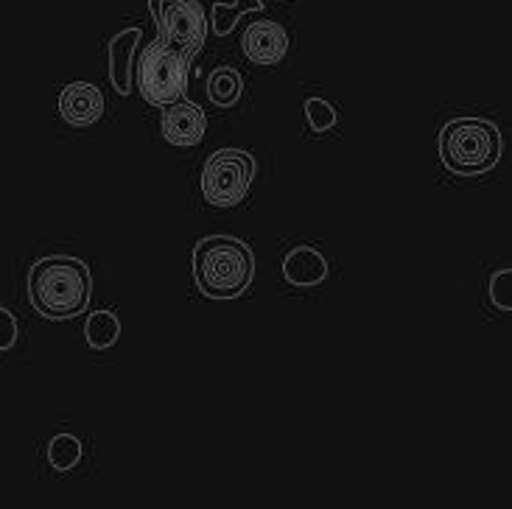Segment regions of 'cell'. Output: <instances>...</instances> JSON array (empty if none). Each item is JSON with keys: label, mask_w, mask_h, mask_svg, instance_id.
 <instances>
[{"label": "cell", "mask_w": 512, "mask_h": 509, "mask_svg": "<svg viewBox=\"0 0 512 509\" xmlns=\"http://www.w3.org/2000/svg\"><path fill=\"white\" fill-rule=\"evenodd\" d=\"M93 297V272L82 258L45 255L28 272V303L42 319L82 317Z\"/></svg>", "instance_id": "1"}, {"label": "cell", "mask_w": 512, "mask_h": 509, "mask_svg": "<svg viewBox=\"0 0 512 509\" xmlns=\"http://www.w3.org/2000/svg\"><path fill=\"white\" fill-rule=\"evenodd\" d=\"M194 283L208 300H238L255 280V252L236 235H208L194 247Z\"/></svg>", "instance_id": "2"}, {"label": "cell", "mask_w": 512, "mask_h": 509, "mask_svg": "<svg viewBox=\"0 0 512 509\" xmlns=\"http://www.w3.org/2000/svg\"><path fill=\"white\" fill-rule=\"evenodd\" d=\"M504 140L487 118L462 115L440 129V160L457 177H482L499 166Z\"/></svg>", "instance_id": "3"}, {"label": "cell", "mask_w": 512, "mask_h": 509, "mask_svg": "<svg viewBox=\"0 0 512 509\" xmlns=\"http://www.w3.org/2000/svg\"><path fill=\"white\" fill-rule=\"evenodd\" d=\"M188 70L191 56L182 54L180 48L168 45L160 37L149 42L140 51L138 84L140 96L149 107L163 110L168 104H177L188 93Z\"/></svg>", "instance_id": "4"}, {"label": "cell", "mask_w": 512, "mask_h": 509, "mask_svg": "<svg viewBox=\"0 0 512 509\" xmlns=\"http://www.w3.org/2000/svg\"><path fill=\"white\" fill-rule=\"evenodd\" d=\"M258 174V163L244 149H219L205 160L199 174V188L205 202L219 210L238 207L252 191V182Z\"/></svg>", "instance_id": "5"}, {"label": "cell", "mask_w": 512, "mask_h": 509, "mask_svg": "<svg viewBox=\"0 0 512 509\" xmlns=\"http://www.w3.org/2000/svg\"><path fill=\"white\" fill-rule=\"evenodd\" d=\"M157 37L194 59L208 40V17L196 0H149Z\"/></svg>", "instance_id": "6"}, {"label": "cell", "mask_w": 512, "mask_h": 509, "mask_svg": "<svg viewBox=\"0 0 512 509\" xmlns=\"http://www.w3.org/2000/svg\"><path fill=\"white\" fill-rule=\"evenodd\" d=\"M241 54L258 68H275L289 54V34L275 20H255L244 28Z\"/></svg>", "instance_id": "7"}, {"label": "cell", "mask_w": 512, "mask_h": 509, "mask_svg": "<svg viewBox=\"0 0 512 509\" xmlns=\"http://www.w3.org/2000/svg\"><path fill=\"white\" fill-rule=\"evenodd\" d=\"M160 132L171 146H199L208 135V115L199 104L182 98L177 104L163 107Z\"/></svg>", "instance_id": "8"}, {"label": "cell", "mask_w": 512, "mask_h": 509, "mask_svg": "<svg viewBox=\"0 0 512 509\" xmlns=\"http://www.w3.org/2000/svg\"><path fill=\"white\" fill-rule=\"evenodd\" d=\"M59 118L70 126H93L104 118V93L98 84L90 82H70L59 93Z\"/></svg>", "instance_id": "9"}, {"label": "cell", "mask_w": 512, "mask_h": 509, "mask_svg": "<svg viewBox=\"0 0 512 509\" xmlns=\"http://www.w3.org/2000/svg\"><path fill=\"white\" fill-rule=\"evenodd\" d=\"M280 269H283L286 283H291L294 289H314L328 280V258L322 255V249L311 244L289 249Z\"/></svg>", "instance_id": "10"}, {"label": "cell", "mask_w": 512, "mask_h": 509, "mask_svg": "<svg viewBox=\"0 0 512 509\" xmlns=\"http://www.w3.org/2000/svg\"><path fill=\"white\" fill-rule=\"evenodd\" d=\"M140 45V28H126L110 40V82L118 96H132V59Z\"/></svg>", "instance_id": "11"}, {"label": "cell", "mask_w": 512, "mask_h": 509, "mask_svg": "<svg viewBox=\"0 0 512 509\" xmlns=\"http://www.w3.org/2000/svg\"><path fill=\"white\" fill-rule=\"evenodd\" d=\"M244 93V76L238 73L236 68H222L210 70L208 76V101L213 107H219V110H230V107H236L238 98Z\"/></svg>", "instance_id": "12"}, {"label": "cell", "mask_w": 512, "mask_h": 509, "mask_svg": "<svg viewBox=\"0 0 512 509\" xmlns=\"http://www.w3.org/2000/svg\"><path fill=\"white\" fill-rule=\"evenodd\" d=\"M121 319L115 311H93L84 322V339L93 350H110L121 339Z\"/></svg>", "instance_id": "13"}, {"label": "cell", "mask_w": 512, "mask_h": 509, "mask_svg": "<svg viewBox=\"0 0 512 509\" xmlns=\"http://www.w3.org/2000/svg\"><path fill=\"white\" fill-rule=\"evenodd\" d=\"M82 454V440H79L76 434H68V431L56 434V437H51V442H48V465H51L56 473H70V470L82 462Z\"/></svg>", "instance_id": "14"}, {"label": "cell", "mask_w": 512, "mask_h": 509, "mask_svg": "<svg viewBox=\"0 0 512 509\" xmlns=\"http://www.w3.org/2000/svg\"><path fill=\"white\" fill-rule=\"evenodd\" d=\"M305 118H308V126H311V132H317V135H325V132H331L336 121H339V112L333 107L331 101H325V98H305Z\"/></svg>", "instance_id": "15"}, {"label": "cell", "mask_w": 512, "mask_h": 509, "mask_svg": "<svg viewBox=\"0 0 512 509\" xmlns=\"http://www.w3.org/2000/svg\"><path fill=\"white\" fill-rule=\"evenodd\" d=\"M490 305L501 314H512V269H499L487 283Z\"/></svg>", "instance_id": "16"}, {"label": "cell", "mask_w": 512, "mask_h": 509, "mask_svg": "<svg viewBox=\"0 0 512 509\" xmlns=\"http://www.w3.org/2000/svg\"><path fill=\"white\" fill-rule=\"evenodd\" d=\"M17 336H20V325H17V317H14L9 308L0 305V353L12 350L17 344Z\"/></svg>", "instance_id": "17"}]
</instances>
